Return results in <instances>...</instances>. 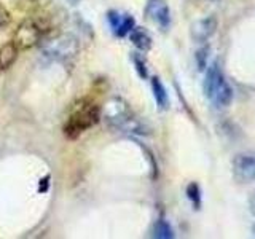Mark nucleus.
Listing matches in <instances>:
<instances>
[{
	"label": "nucleus",
	"mask_w": 255,
	"mask_h": 239,
	"mask_svg": "<svg viewBox=\"0 0 255 239\" xmlns=\"http://www.w3.org/2000/svg\"><path fill=\"white\" fill-rule=\"evenodd\" d=\"M132 61H134V66H135V70H137V74L142 78H147L148 77V70H147V66H145V61H143V58H140L139 54H132Z\"/></svg>",
	"instance_id": "15"
},
{
	"label": "nucleus",
	"mask_w": 255,
	"mask_h": 239,
	"mask_svg": "<svg viewBox=\"0 0 255 239\" xmlns=\"http://www.w3.org/2000/svg\"><path fill=\"white\" fill-rule=\"evenodd\" d=\"M187 196L191 204L195 206V209H199V206H201V190H199L196 183H190L187 187Z\"/></svg>",
	"instance_id": "14"
},
{
	"label": "nucleus",
	"mask_w": 255,
	"mask_h": 239,
	"mask_svg": "<svg viewBox=\"0 0 255 239\" xmlns=\"http://www.w3.org/2000/svg\"><path fill=\"white\" fill-rule=\"evenodd\" d=\"M101 120V109L90 101H83L75 106L74 112L67 118L64 124V134L69 139H77L80 134H83L94 124H98Z\"/></svg>",
	"instance_id": "3"
},
{
	"label": "nucleus",
	"mask_w": 255,
	"mask_h": 239,
	"mask_svg": "<svg viewBox=\"0 0 255 239\" xmlns=\"http://www.w3.org/2000/svg\"><path fill=\"white\" fill-rule=\"evenodd\" d=\"M8 22H10V11L3 5H0V29L5 27Z\"/></svg>",
	"instance_id": "17"
},
{
	"label": "nucleus",
	"mask_w": 255,
	"mask_h": 239,
	"mask_svg": "<svg viewBox=\"0 0 255 239\" xmlns=\"http://www.w3.org/2000/svg\"><path fill=\"white\" fill-rule=\"evenodd\" d=\"M80 50V42L75 35L72 34H59L56 37L48 38L42 43L43 56L50 59L64 61L69 58H74Z\"/></svg>",
	"instance_id": "4"
},
{
	"label": "nucleus",
	"mask_w": 255,
	"mask_h": 239,
	"mask_svg": "<svg viewBox=\"0 0 255 239\" xmlns=\"http://www.w3.org/2000/svg\"><path fill=\"white\" fill-rule=\"evenodd\" d=\"M134 26H135V21H134V18L131 14H128L126 13V16H125V19H123V22H122V26H120L114 34L118 37V38H123V37H126V35H129V32L134 29Z\"/></svg>",
	"instance_id": "13"
},
{
	"label": "nucleus",
	"mask_w": 255,
	"mask_h": 239,
	"mask_svg": "<svg viewBox=\"0 0 255 239\" xmlns=\"http://www.w3.org/2000/svg\"><path fill=\"white\" fill-rule=\"evenodd\" d=\"M233 174L239 182H255V151L238 153L233 158Z\"/></svg>",
	"instance_id": "6"
},
{
	"label": "nucleus",
	"mask_w": 255,
	"mask_h": 239,
	"mask_svg": "<svg viewBox=\"0 0 255 239\" xmlns=\"http://www.w3.org/2000/svg\"><path fill=\"white\" fill-rule=\"evenodd\" d=\"M217 26H219V22H217V18H215V16H206V18H201L191 24L190 35L193 38V42L206 43L207 40L214 35Z\"/></svg>",
	"instance_id": "8"
},
{
	"label": "nucleus",
	"mask_w": 255,
	"mask_h": 239,
	"mask_svg": "<svg viewBox=\"0 0 255 239\" xmlns=\"http://www.w3.org/2000/svg\"><path fill=\"white\" fill-rule=\"evenodd\" d=\"M151 83V91H153V98L156 101V106L159 110H166L169 109V96H167V91L163 85V82L158 77H151L150 80Z\"/></svg>",
	"instance_id": "9"
},
{
	"label": "nucleus",
	"mask_w": 255,
	"mask_h": 239,
	"mask_svg": "<svg viewBox=\"0 0 255 239\" xmlns=\"http://www.w3.org/2000/svg\"><path fill=\"white\" fill-rule=\"evenodd\" d=\"M174 235V230L169 225V222L164 220V219H158L153 225V238L158 239H172Z\"/></svg>",
	"instance_id": "12"
},
{
	"label": "nucleus",
	"mask_w": 255,
	"mask_h": 239,
	"mask_svg": "<svg viewBox=\"0 0 255 239\" xmlns=\"http://www.w3.org/2000/svg\"><path fill=\"white\" fill-rule=\"evenodd\" d=\"M131 42L142 51H147L151 48V37L148 35V32L143 27H135L129 32Z\"/></svg>",
	"instance_id": "11"
},
{
	"label": "nucleus",
	"mask_w": 255,
	"mask_h": 239,
	"mask_svg": "<svg viewBox=\"0 0 255 239\" xmlns=\"http://www.w3.org/2000/svg\"><path fill=\"white\" fill-rule=\"evenodd\" d=\"M145 16L153 21L159 29L167 30L171 27V10L166 0H148Z\"/></svg>",
	"instance_id": "7"
},
{
	"label": "nucleus",
	"mask_w": 255,
	"mask_h": 239,
	"mask_svg": "<svg viewBox=\"0 0 255 239\" xmlns=\"http://www.w3.org/2000/svg\"><path fill=\"white\" fill-rule=\"evenodd\" d=\"M207 58H209V48L204 46L201 50L196 51V64L199 70H204L207 66Z\"/></svg>",
	"instance_id": "16"
},
{
	"label": "nucleus",
	"mask_w": 255,
	"mask_h": 239,
	"mask_svg": "<svg viewBox=\"0 0 255 239\" xmlns=\"http://www.w3.org/2000/svg\"><path fill=\"white\" fill-rule=\"evenodd\" d=\"M249 206H251V212L255 215V191L251 195V199H249Z\"/></svg>",
	"instance_id": "18"
},
{
	"label": "nucleus",
	"mask_w": 255,
	"mask_h": 239,
	"mask_svg": "<svg viewBox=\"0 0 255 239\" xmlns=\"http://www.w3.org/2000/svg\"><path fill=\"white\" fill-rule=\"evenodd\" d=\"M42 35L43 29L35 21H24L14 30L11 42L16 45L18 50H29V48L35 46L42 40Z\"/></svg>",
	"instance_id": "5"
},
{
	"label": "nucleus",
	"mask_w": 255,
	"mask_h": 239,
	"mask_svg": "<svg viewBox=\"0 0 255 239\" xmlns=\"http://www.w3.org/2000/svg\"><path fill=\"white\" fill-rule=\"evenodd\" d=\"M254 231H255V228H254Z\"/></svg>",
	"instance_id": "20"
},
{
	"label": "nucleus",
	"mask_w": 255,
	"mask_h": 239,
	"mask_svg": "<svg viewBox=\"0 0 255 239\" xmlns=\"http://www.w3.org/2000/svg\"><path fill=\"white\" fill-rule=\"evenodd\" d=\"M67 2H69L70 5H78L80 2H82V0H67Z\"/></svg>",
	"instance_id": "19"
},
{
	"label": "nucleus",
	"mask_w": 255,
	"mask_h": 239,
	"mask_svg": "<svg viewBox=\"0 0 255 239\" xmlns=\"http://www.w3.org/2000/svg\"><path fill=\"white\" fill-rule=\"evenodd\" d=\"M206 75L203 82V90L206 98L217 109H225L233 102V88L223 74V70L217 62H212L206 67Z\"/></svg>",
	"instance_id": "2"
},
{
	"label": "nucleus",
	"mask_w": 255,
	"mask_h": 239,
	"mask_svg": "<svg viewBox=\"0 0 255 239\" xmlns=\"http://www.w3.org/2000/svg\"><path fill=\"white\" fill-rule=\"evenodd\" d=\"M101 117L106 118V121L110 126L117 127L120 131L147 134V127L135 118L131 107L122 98H112L104 104V107L101 110Z\"/></svg>",
	"instance_id": "1"
},
{
	"label": "nucleus",
	"mask_w": 255,
	"mask_h": 239,
	"mask_svg": "<svg viewBox=\"0 0 255 239\" xmlns=\"http://www.w3.org/2000/svg\"><path fill=\"white\" fill-rule=\"evenodd\" d=\"M18 53L19 50L16 48L13 42H6L0 46V70L10 69L14 64V61L18 59Z\"/></svg>",
	"instance_id": "10"
}]
</instances>
